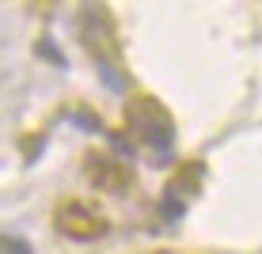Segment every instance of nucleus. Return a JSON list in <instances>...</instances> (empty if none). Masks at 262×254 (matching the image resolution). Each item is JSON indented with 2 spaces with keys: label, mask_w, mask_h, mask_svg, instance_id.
I'll use <instances>...</instances> for the list:
<instances>
[{
  "label": "nucleus",
  "mask_w": 262,
  "mask_h": 254,
  "mask_svg": "<svg viewBox=\"0 0 262 254\" xmlns=\"http://www.w3.org/2000/svg\"><path fill=\"white\" fill-rule=\"evenodd\" d=\"M53 224H57L61 235H69V239H76V243L103 239V235L111 232V220H106L99 209H92L88 201H65L57 209V216H53Z\"/></svg>",
  "instance_id": "3"
},
{
  "label": "nucleus",
  "mask_w": 262,
  "mask_h": 254,
  "mask_svg": "<svg viewBox=\"0 0 262 254\" xmlns=\"http://www.w3.org/2000/svg\"><path fill=\"white\" fill-rule=\"evenodd\" d=\"M152 254H183V250H152Z\"/></svg>",
  "instance_id": "6"
},
{
  "label": "nucleus",
  "mask_w": 262,
  "mask_h": 254,
  "mask_svg": "<svg viewBox=\"0 0 262 254\" xmlns=\"http://www.w3.org/2000/svg\"><path fill=\"white\" fill-rule=\"evenodd\" d=\"M84 171H88V178H92L99 190H106V194H125V190L133 186V171L125 167L118 156H106V152H92V156L84 159Z\"/></svg>",
  "instance_id": "4"
},
{
  "label": "nucleus",
  "mask_w": 262,
  "mask_h": 254,
  "mask_svg": "<svg viewBox=\"0 0 262 254\" xmlns=\"http://www.w3.org/2000/svg\"><path fill=\"white\" fill-rule=\"evenodd\" d=\"M198 178H202V163H190V167H183L175 178H171V186H167V209H171V213L167 216L183 213L186 194H194V190H198Z\"/></svg>",
  "instance_id": "5"
},
{
  "label": "nucleus",
  "mask_w": 262,
  "mask_h": 254,
  "mask_svg": "<svg viewBox=\"0 0 262 254\" xmlns=\"http://www.w3.org/2000/svg\"><path fill=\"white\" fill-rule=\"evenodd\" d=\"M125 122H129V133L141 144H148L152 152H167L175 144V118L167 114V106L152 95H137L125 106Z\"/></svg>",
  "instance_id": "2"
},
{
  "label": "nucleus",
  "mask_w": 262,
  "mask_h": 254,
  "mask_svg": "<svg viewBox=\"0 0 262 254\" xmlns=\"http://www.w3.org/2000/svg\"><path fill=\"white\" fill-rule=\"evenodd\" d=\"M80 38H84V50L92 53L99 76L111 87L125 84V65H122V42H118V27H114V15L106 8H84L80 12Z\"/></svg>",
  "instance_id": "1"
}]
</instances>
